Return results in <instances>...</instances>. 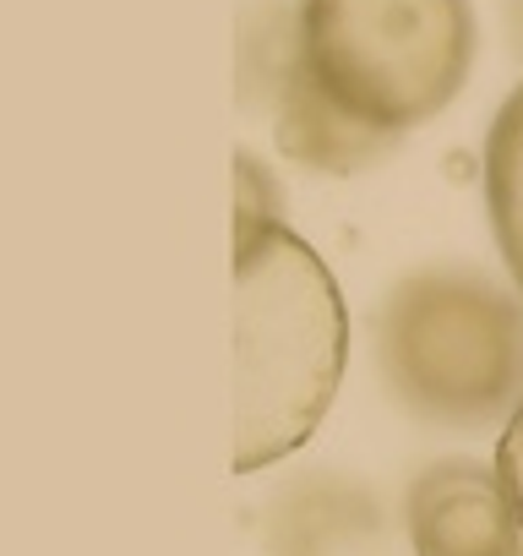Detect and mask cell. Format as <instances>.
Here are the masks:
<instances>
[{
    "label": "cell",
    "instance_id": "1",
    "mask_svg": "<svg viewBox=\"0 0 523 556\" xmlns=\"http://www.w3.org/2000/svg\"><path fill=\"white\" fill-rule=\"evenodd\" d=\"M349 317L328 262L279 218L234 240V469L306 447L333 409Z\"/></svg>",
    "mask_w": 523,
    "mask_h": 556
},
{
    "label": "cell",
    "instance_id": "2",
    "mask_svg": "<svg viewBox=\"0 0 523 556\" xmlns=\"http://www.w3.org/2000/svg\"><path fill=\"white\" fill-rule=\"evenodd\" d=\"M290 66L382 137L442 115L474 66L469 0H301Z\"/></svg>",
    "mask_w": 523,
    "mask_h": 556
},
{
    "label": "cell",
    "instance_id": "3",
    "mask_svg": "<svg viewBox=\"0 0 523 556\" xmlns=\"http://www.w3.org/2000/svg\"><path fill=\"white\" fill-rule=\"evenodd\" d=\"M387 388L425 420L485 426L523 404V306L480 273H414L382 301Z\"/></svg>",
    "mask_w": 523,
    "mask_h": 556
},
{
    "label": "cell",
    "instance_id": "4",
    "mask_svg": "<svg viewBox=\"0 0 523 556\" xmlns=\"http://www.w3.org/2000/svg\"><path fill=\"white\" fill-rule=\"evenodd\" d=\"M409 540L414 556H518L523 523L496 469L452 458L414 480Z\"/></svg>",
    "mask_w": 523,
    "mask_h": 556
},
{
    "label": "cell",
    "instance_id": "5",
    "mask_svg": "<svg viewBox=\"0 0 523 556\" xmlns=\"http://www.w3.org/2000/svg\"><path fill=\"white\" fill-rule=\"evenodd\" d=\"M279 148L295 164H311L322 175H360V169L382 164L398 148V137L371 131L366 121L339 110L322 88H311L290 66L284 72V93H279Z\"/></svg>",
    "mask_w": 523,
    "mask_h": 556
},
{
    "label": "cell",
    "instance_id": "6",
    "mask_svg": "<svg viewBox=\"0 0 523 556\" xmlns=\"http://www.w3.org/2000/svg\"><path fill=\"white\" fill-rule=\"evenodd\" d=\"M485 207L496 245L523 290V83L507 93L485 137Z\"/></svg>",
    "mask_w": 523,
    "mask_h": 556
},
{
    "label": "cell",
    "instance_id": "7",
    "mask_svg": "<svg viewBox=\"0 0 523 556\" xmlns=\"http://www.w3.org/2000/svg\"><path fill=\"white\" fill-rule=\"evenodd\" d=\"M262 224H279V180L251 153L234 159V240L256 235Z\"/></svg>",
    "mask_w": 523,
    "mask_h": 556
},
{
    "label": "cell",
    "instance_id": "8",
    "mask_svg": "<svg viewBox=\"0 0 523 556\" xmlns=\"http://www.w3.org/2000/svg\"><path fill=\"white\" fill-rule=\"evenodd\" d=\"M496 475L518 507V523H523V404L507 415V431H501V447H496Z\"/></svg>",
    "mask_w": 523,
    "mask_h": 556
},
{
    "label": "cell",
    "instance_id": "9",
    "mask_svg": "<svg viewBox=\"0 0 523 556\" xmlns=\"http://www.w3.org/2000/svg\"><path fill=\"white\" fill-rule=\"evenodd\" d=\"M518 34H523V0H518Z\"/></svg>",
    "mask_w": 523,
    "mask_h": 556
}]
</instances>
